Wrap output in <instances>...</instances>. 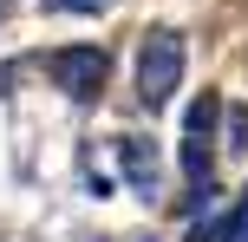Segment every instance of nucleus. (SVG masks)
<instances>
[{"instance_id":"nucleus-8","label":"nucleus","mask_w":248,"mask_h":242,"mask_svg":"<svg viewBox=\"0 0 248 242\" xmlns=\"http://www.w3.org/2000/svg\"><path fill=\"white\" fill-rule=\"evenodd\" d=\"M183 242H222V229H216L209 216H196V223H189V236H183Z\"/></svg>"},{"instance_id":"nucleus-6","label":"nucleus","mask_w":248,"mask_h":242,"mask_svg":"<svg viewBox=\"0 0 248 242\" xmlns=\"http://www.w3.org/2000/svg\"><path fill=\"white\" fill-rule=\"evenodd\" d=\"M222 242H248V190H242V210L222 223Z\"/></svg>"},{"instance_id":"nucleus-7","label":"nucleus","mask_w":248,"mask_h":242,"mask_svg":"<svg viewBox=\"0 0 248 242\" xmlns=\"http://www.w3.org/2000/svg\"><path fill=\"white\" fill-rule=\"evenodd\" d=\"M52 13H105V7H118V0H46Z\"/></svg>"},{"instance_id":"nucleus-2","label":"nucleus","mask_w":248,"mask_h":242,"mask_svg":"<svg viewBox=\"0 0 248 242\" xmlns=\"http://www.w3.org/2000/svg\"><path fill=\"white\" fill-rule=\"evenodd\" d=\"M216 112H222V98H216V92H202V98L189 105V118H183V177H189V210H209V196H216V183H209Z\"/></svg>"},{"instance_id":"nucleus-3","label":"nucleus","mask_w":248,"mask_h":242,"mask_svg":"<svg viewBox=\"0 0 248 242\" xmlns=\"http://www.w3.org/2000/svg\"><path fill=\"white\" fill-rule=\"evenodd\" d=\"M46 72L65 98L92 105L105 92V79H111V59H105V46H59V52H46Z\"/></svg>"},{"instance_id":"nucleus-1","label":"nucleus","mask_w":248,"mask_h":242,"mask_svg":"<svg viewBox=\"0 0 248 242\" xmlns=\"http://www.w3.org/2000/svg\"><path fill=\"white\" fill-rule=\"evenodd\" d=\"M176 85H183V33L176 26H150L144 46H137V98L157 112V105H170Z\"/></svg>"},{"instance_id":"nucleus-5","label":"nucleus","mask_w":248,"mask_h":242,"mask_svg":"<svg viewBox=\"0 0 248 242\" xmlns=\"http://www.w3.org/2000/svg\"><path fill=\"white\" fill-rule=\"evenodd\" d=\"M229 151H248V112H242V105H235V112H229Z\"/></svg>"},{"instance_id":"nucleus-4","label":"nucleus","mask_w":248,"mask_h":242,"mask_svg":"<svg viewBox=\"0 0 248 242\" xmlns=\"http://www.w3.org/2000/svg\"><path fill=\"white\" fill-rule=\"evenodd\" d=\"M118 170H124V183H137V196H157V151H150V138H118Z\"/></svg>"}]
</instances>
